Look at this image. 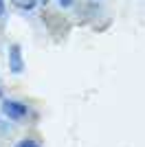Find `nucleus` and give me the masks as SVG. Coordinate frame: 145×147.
<instances>
[{"instance_id":"obj_1","label":"nucleus","mask_w":145,"mask_h":147,"mask_svg":"<svg viewBox=\"0 0 145 147\" xmlns=\"http://www.w3.org/2000/svg\"><path fill=\"white\" fill-rule=\"evenodd\" d=\"M2 114H5L7 119H11V121H22L24 117H26V112H29V108H26V103H22V101H18V99H2Z\"/></svg>"},{"instance_id":"obj_2","label":"nucleus","mask_w":145,"mask_h":147,"mask_svg":"<svg viewBox=\"0 0 145 147\" xmlns=\"http://www.w3.org/2000/svg\"><path fill=\"white\" fill-rule=\"evenodd\" d=\"M9 70L13 75H22L24 73V57L20 44H11L9 46Z\"/></svg>"},{"instance_id":"obj_3","label":"nucleus","mask_w":145,"mask_h":147,"mask_svg":"<svg viewBox=\"0 0 145 147\" xmlns=\"http://www.w3.org/2000/svg\"><path fill=\"white\" fill-rule=\"evenodd\" d=\"M13 5L18 9H22V11H33L37 7V0H13Z\"/></svg>"},{"instance_id":"obj_4","label":"nucleus","mask_w":145,"mask_h":147,"mask_svg":"<svg viewBox=\"0 0 145 147\" xmlns=\"http://www.w3.org/2000/svg\"><path fill=\"white\" fill-rule=\"evenodd\" d=\"M16 147H37V143L33 141V138H24V141H20Z\"/></svg>"},{"instance_id":"obj_5","label":"nucleus","mask_w":145,"mask_h":147,"mask_svg":"<svg viewBox=\"0 0 145 147\" xmlns=\"http://www.w3.org/2000/svg\"><path fill=\"white\" fill-rule=\"evenodd\" d=\"M72 2H75V0H57V5H60L62 9H70Z\"/></svg>"},{"instance_id":"obj_6","label":"nucleus","mask_w":145,"mask_h":147,"mask_svg":"<svg viewBox=\"0 0 145 147\" xmlns=\"http://www.w3.org/2000/svg\"><path fill=\"white\" fill-rule=\"evenodd\" d=\"M5 16V0H0V18Z\"/></svg>"},{"instance_id":"obj_7","label":"nucleus","mask_w":145,"mask_h":147,"mask_svg":"<svg viewBox=\"0 0 145 147\" xmlns=\"http://www.w3.org/2000/svg\"><path fill=\"white\" fill-rule=\"evenodd\" d=\"M37 2H44V5H46V2H48V0H37Z\"/></svg>"},{"instance_id":"obj_8","label":"nucleus","mask_w":145,"mask_h":147,"mask_svg":"<svg viewBox=\"0 0 145 147\" xmlns=\"http://www.w3.org/2000/svg\"><path fill=\"white\" fill-rule=\"evenodd\" d=\"M0 97H2V90H0Z\"/></svg>"},{"instance_id":"obj_9","label":"nucleus","mask_w":145,"mask_h":147,"mask_svg":"<svg viewBox=\"0 0 145 147\" xmlns=\"http://www.w3.org/2000/svg\"><path fill=\"white\" fill-rule=\"evenodd\" d=\"M37 147H40V145H37Z\"/></svg>"}]
</instances>
